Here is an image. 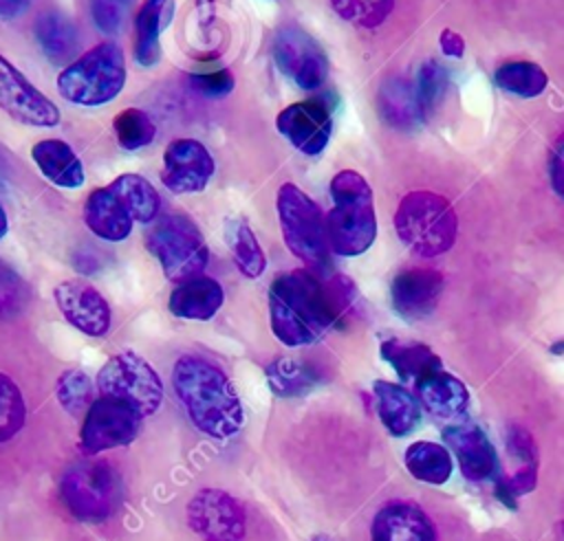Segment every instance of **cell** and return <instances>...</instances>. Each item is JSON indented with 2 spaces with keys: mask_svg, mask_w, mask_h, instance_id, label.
<instances>
[{
  "mask_svg": "<svg viewBox=\"0 0 564 541\" xmlns=\"http://www.w3.org/2000/svg\"><path fill=\"white\" fill-rule=\"evenodd\" d=\"M355 288L346 277L322 281L313 270L282 273L269 286V319L273 334L289 347L317 341L344 319Z\"/></svg>",
  "mask_w": 564,
  "mask_h": 541,
  "instance_id": "obj_1",
  "label": "cell"
},
{
  "mask_svg": "<svg viewBox=\"0 0 564 541\" xmlns=\"http://www.w3.org/2000/svg\"><path fill=\"white\" fill-rule=\"evenodd\" d=\"M172 387L198 431L223 440L242 427V405L231 380L207 358L181 356L172 369Z\"/></svg>",
  "mask_w": 564,
  "mask_h": 541,
  "instance_id": "obj_2",
  "label": "cell"
},
{
  "mask_svg": "<svg viewBox=\"0 0 564 541\" xmlns=\"http://www.w3.org/2000/svg\"><path fill=\"white\" fill-rule=\"evenodd\" d=\"M330 196L333 209L324 216L328 249L344 257L361 255L377 235L372 191L366 178L352 169H344L333 176Z\"/></svg>",
  "mask_w": 564,
  "mask_h": 541,
  "instance_id": "obj_3",
  "label": "cell"
},
{
  "mask_svg": "<svg viewBox=\"0 0 564 541\" xmlns=\"http://www.w3.org/2000/svg\"><path fill=\"white\" fill-rule=\"evenodd\" d=\"M399 240L421 257H436L456 242L458 220L447 198L434 191H410L394 213Z\"/></svg>",
  "mask_w": 564,
  "mask_h": 541,
  "instance_id": "obj_4",
  "label": "cell"
},
{
  "mask_svg": "<svg viewBox=\"0 0 564 541\" xmlns=\"http://www.w3.org/2000/svg\"><path fill=\"white\" fill-rule=\"evenodd\" d=\"M126 55L115 42H101L57 75L59 95L75 106L110 103L126 86Z\"/></svg>",
  "mask_w": 564,
  "mask_h": 541,
  "instance_id": "obj_5",
  "label": "cell"
},
{
  "mask_svg": "<svg viewBox=\"0 0 564 541\" xmlns=\"http://www.w3.org/2000/svg\"><path fill=\"white\" fill-rule=\"evenodd\" d=\"M59 497L73 517L82 521H104L115 515L123 501V479L112 464L88 455L64 471Z\"/></svg>",
  "mask_w": 564,
  "mask_h": 541,
  "instance_id": "obj_6",
  "label": "cell"
},
{
  "mask_svg": "<svg viewBox=\"0 0 564 541\" xmlns=\"http://www.w3.org/2000/svg\"><path fill=\"white\" fill-rule=\"evenodd\" d=\"M278 216L286 249L311 270H326L330 266V249L319 205L297 185L284 183L278 191Z\"/></svg>",
  "mask_w": 564,
  "mask_h": 541,
  "instance_id": "obj_7",
  "label": "cell"
},
{
  "mask_svg": "<svg viewBox=\"0 0 564 541\" xmlns=\"http://www.w3.org/2000/svg\"><path fill=\"white\" fill-rule=\"evenodd\" d=\"M148 251L159 260L170 281L200 275L209 262V249L200 229L183 213L161 216L145 233Z\"/></svg>",
  "mask_w": 564,
  "mask_h": 541,
  "instance_id": "obj_8",
  "label": "cell"
},
{
  "mask_svg": "<svg viewBox=\"0 0 564 541\" xmlns=\"http://www.w3.org/2000/svg\"><path fill=\"white\" fill-rule=\"evenodd\" d=\"M99 396L121 400L141 416L154 413L163 402V383L154 367L137 352L123 350L110 356L97 374Z\"/></svg>",
  "mask_w": 564,
  "mask_h": 541,
  "instance_id": "obj_9",
  "label": "cell"
},
{
  "mask_svg": "<svg viewBox=\"0 0 564 541\" xmlns=\"http://www.w3.org/2000/svg\"><path fill=\"white\" fill-rule=\"evenodd\" d=\"M141 413L130 405L99 396L84 413L79 431V449L84 455L128 446L141 431Z\"/></svg>",
  "mask_w": 564,
  "mask_h": 541,
  "instance_id": "obj_10",
  "label": "cell"
},
{
  "mask_svg": "<svg viewBox=\"0 0 564 541\" xmlns=\"http://www.w3.org/2000/svg\"><path fill=\"white\" fill-rule=\"evenodd\" d=\"M187 526L200 541H240L247 519L242 506L229 493L203 488L187 504Z\"/></svg>",
  "mask_w": 564,
  "mask_h": 541,
  "instance_id": "obj_11",
  "label": "cell"
},
{
  "mask_svg": "<svg viewBox=\"0 0 564 541\" xmlns=\"http://www.w3.org/2000/svg\"><path fill=\"white\" fill-rule=\"evenodd\" d=\"M273 62L302 90L319 88L328 75V59L322 46L297 26H284L275 33Z\"/></svg>",
  "mask_w": 564,
  "mask_h": 541,
  "instance_id": "obj_12",
  "label": "cell"
},
{
  "mask_svg": "<svg viewBox=\"0 0 564 541\" xmlns=\"http://www.w3.org/2000/svg\"><path fill=\"white\" fill-rule=\"evenodd\" d=\"M0 110L13 121L33 128H53L59 123V108L40 92L7 57L0 55Z\"/></svg>",
  "mask_w": 564,
  "mask_h": 541,
  "instance_id": "obj_13",
  "label": "cell"
},
{
  "mask_svg": "<svg viewBox=\"0 0 564 541\" xmlns=\"http://www.w3.org/2000/svg\"><path fill=\"white\" fill-rule=\"evenodd\" d=\"M214 158L196 139H174L163 152L161 183L172 194H198L214 176Z\"/></svg>",
  "mask_w": 564,
  "mask_h": 541,
  "instance_id": "obj_14",
  "label": "cell"
},
{
  "mask_svg": "<svg viewBox=\"0 0 564 541\" xmlns=\"http://www.w3.org/2000/svg\"><path fill=\"white\" fill-rule=\"evenodd\" d=\"M53 295L64 319L79 332L104 336L110 330V306L88 281L66 279L55 286Z\"/></svg>",
  "mask_w": 564,
  "mask_h": 541,
  "instance_id": "obj_15",
  "label": "cell"
},
{
  "mask_svg": "<svg viewBox=\"0 0 564 541\" xmlns=\"http://www.w3.org/2000/svg\"><path fill=\"white\" fill-rule=\"evenodd\" d=\"M275 125L280 134L306 156H315L326 147L333 128L330 110L317 99L291 103L278 114Z\"/></svg>",
  "mask_w": 564,
  "mask_h": 541,
  "instance_id": "obj_16",
  "label": "cell"
},
{
  "mask_svg": "<svg viewBox=\"0 0 564 541\" xmlns=\"http://www.w3.org/2000/svg\"><path fill=\"white\" fill-rule=\"evenodd\" d=\"M443 438L467 479L480 482L496 475V449L476 422H452L443 429Z\"/></svg>",
  "mask_w": 564,
  "mask_h": 541,
  "instance_id": "obj_17",
  "label": "cell"
},
{
  "mask_svg": "<svg viewBox=\"0 0 564 541\" xmlns=\"http://www.w3.org/2000/svg\"><path fill=\"white\" fill-rule=\"evenodd\" d=\"M443 292V275L432 268H405L392 279V308L405 321L432 314Z\"/></svg>",
  "mask_w": 564,
  "mask_h": 541,
  "instance_id": "obj_18",
  "label": "cell"
},
{
  "mask_svg": "<svg viewBox=\"0 0 564 541\" xmlns=\"http://www.w3.org/2000/svg\"><path fill=\"white\" fill-rule=\"evenodd\" d=\"M370 537L372 541H436V530L419 506L397 501L379 508Z\"/></svg>",
  "mask_w": 564,
  "mask_h": 541,
  "instance_id": "obj_19",
  "label": "cell"
},
{
  "mask_svg": "<svg viewBox=\"0 0 564 541\" xmlns=\"http://www.w3.org/2000/svg\"><path fill=\"white\" fill-rule=\"evenodd\" d=\"M84 222L101 240L121 242L132 231V216L110 185L97 187L84 202Z\"/></svg>",
  "mask_w": 564,
  "mask_h": 541,
  "instance_id": "obj_20",
  "label": "cell"
},
{
  "mask_svg": "<svg viewBox=\"0 0 564 541\" xmlns=\"http://www.w3.org/2000/svg\"><path fill=\"white\" fill-rule=\"evenodd\" d=\"M225 301L223 286L207 275H194L181 284L170 295L167 308L178 319L207 321L212 319Z\"/></svg>",
  "mask_w": 564,
  "mask_h": 541,
  "instance_id": "obj_21",
  "label": "cell"
},
{
  "mask_svg": "<svg viewBox=\"0 0 564 541\" xmlns=\"http://www.w3.org/2000/svg\"><path fill=\"white\" fill-rule=\"evenodd\" d=\"M414 387L419 405H423L432 416L441 420H456L469 407L467 387L443 369L423 376L419 383H414Z\"/></svg>",
  "mask_w": 564,
  "mask_h": 541,
  "instance_id": "obj_22",
  "label": "cell"
},
{
  "mask_svg": "<svg viewBox=\"0 0 564 541\" xmlns=\"http://www.w3.org/2000/svg\"><path fill=\"white\" fill-rule=\"evenodd\" d=\"M31 158L55 187L77 189L84 185V165L66 141L42 139L31 147Z\"/></svg>",
  "mask_w": 564,
  "mask_h": 541,
  "instance_id": "obj_23",
  "label": "cell"
},
{
  "mask_svg": "<svg viewBox=\"0 0 564 541\" xmlns=\"http://www.w3.org/2000/svg\"><path fill=\"white\" fill-rule=\"evenodd\" d=\"M174 0H143L134 15V59L150 68L161 59V33L170 24Z\"/></svg>",
  "mask_w": 564,
  "mask_h": 541,
  "instance_id": "obj_24",
  "label": "cell"
},
{
  "mask_svg": "<svg viewBox=\"0 0 564 541\" xmlns=\"http://www.w3.org/2000/svg\"><path fill=\"white\" fill-rule=\"evenodd\" d=\"M372 394L377 400V413L392 435H405L416 427L421 418L419 400L405 387L388 380H375Z\"/></svg>",
  "mask_w": 564,
  "mask_h": 541,
  "instance_id": "obj_25",
  "label": "cell"
},
{
  "mask_svg": "<svg viewBox=\"0 0 564 541\" xmlns=\"http://www.w3.org/2000/svg\"><path fill=\"white\" fill-rule=\"evenodd\" d=\"M35 40L42 53L57 64H70L79 46L75 22L62 11L46 9L35 20Z\"/></svg>",
  "mask_w": 564,
  "mask_h": 541,
  "instance_id": "obj_26",
  "label": "cell"
},
{
  "mask_svg": "<svg viewBox=\"0 0 564 541\" xmlns=\"http://www.w3.org/2000/svg\"><path fill=\"white\" fill-rule=\"evenodd\" d=\"M377 108L381 119L397 130H414L425 119L414 92V84L401 77L383 81L377 95Z\"/></svg>",
  "mask_w": 564,
  "mask_h": 541,
  "instance_id": "obj_27",
  "label": "cell"
},
{
  "mask_svg": "<svg viewBox=\"0 0 564 541\" xmlns=\"http://www.w3.org/2000/svg\"><path fill=\"white\" fill-rule=\"evenodd\" d=\"M381 356L394 367V372L403 380L410 383H419L423 376L443 369L441 358L423 343L388 339L381 343Z\"/></svg>",
  "mask_w": 564,
  "mask_h": 541,
  "instance_id": "obj_28",
  "label": "cell"
},
{
  "mask_svg": "<svg viewBox=\"0 0 564 541\" xmlns=\"http://www.w3.org/2000/svg\"><path fill=\"white\" fill-rule=\"evenodd\" d=\"M110 187L121 198L134 222L150 224L156 220L161 198L148 178L139 174H121L110 183Z\"/></svg>",
  "mask_w": 564,
  "mask_h": 541,
  "instance_id": "obj_29",
  "label": "cell"
},
{
  "mask_svg": "<svg viewBox=\"0 0 564 541\" xmlns=\"http://www.w3.org/2000/svg\"><path fill=\"white\" fill-rule=\"evenodd\" d=\"M405 468L414 479L443 484L452 475V455L436 442H414L405 451Z\"/></svg>",
  "mask_w": 564,
  "mask_h": 541,
  "instance_id": "obj_30",
  "label": "cell"
},
{
  "mask_svg": "<svg viewBox=\"0 0 564 541\" xmlns=\"http://www.w3.org/2000/svg\"><path fill=\"white\" fill-rule=\"evenodd\" d=\"M227 244H229L234 264L245 277L256 279L264 273V266H267L264 251L245 220L227 222Z\"/></svg>",
  "mask_w": 564,
  "mask_h": 541,
  "instance_id": "obj_31",
  "label": "cell"
},
{
  "mask_svg": "<svg viewBox=\"0 0 564 541\" xmlns=\"http://www.w3.org/2000/svg\"><path fill=\"white\" fill-rule=\"evenodd\" d=\"M494 81L505 92H511L522 99H531V97H538L544 92L549 77L542 70V66H538L533 62H505L496 70Z\"/></svg>",
  "mask_w": 564,
  "mask_h": 541,
  "instance_id": "obj_32",
  "label": "cell"
},
{
  "mask_svg": "<svg viewBox=\"0 0 564 541\" xmlns=\"http://www.w3.org/2000/svg\"><path fill=\"white\" fill-rule=\"evenodd\" d=\"M112 130L119 147L126 152L141 150L150 145L156 136L154 121L150 119L148 112L139 108H123L121 112H117L112 119Z\"/></svg>",
  "mask_w": 564,
  "mask_h": 541,
  "instance_id": "obj_33",
  "label": "cell"
},
{
  "mask_svg": "<svg viewBox=\"0 0 564 541\" xmlns=\"http://www.w3.org/2000/svg\"><path fill=\"white\" fill-rule=\"evenodd\" d=\"M267 378L271 391H275L278 396H300L308 391L317 380L313 369L291 358H278L275 363H271L267 367Z\"/></svg>",
  "mask_w": 564,
  "mask_h": 541,
  "instance_id": "obj_34",
  "label": "cell"
},
{
  "mask_svg": "<svg viewBox=\"0 0 564 541\" xmlns=\"http://www.w3.org/2000/svg\"><path fill=\"white\" fill-rule=\"evenodd\" d=\"M447 88H449L447 70L434 59L423 62L414 81V92H416L423 117H430L441 106V101L447 95Z\"/></svg>",
  "mask_w": 564,
  "mask_h": 541,
  "instance_id": "obj_35",
  "label": "cell"
},
{
  "mask_svg": "<svg viewBox=\"0 0 564 541\" xmlns=\"http://www.w3.org/2000/svg\"><path fill=\"white\" fill-rule=\"evenodd\" d=\"M337 15L357 29H375L390 15L394 0H330Z\"/></svg>",
  "mask_w": 564,
  "mask_h": 541,
  "instance_id": "obj_36",
  "label": "cell"
},
{
  "mask_svg": "<svg viewBox=\"0 0 564 541\" xmlns=\"http://www.w3.org/2000/svg\"><path fill=\"white\" fill-rule=\"evenodd\" d=\"M55 394L66 413L79 416V413H86V409L90 405L93 383H90L88 374H84L82 369H64L57 378Z\"/></svg>",
  "mask_w": 564,
  "mask_h": 541,
  "instance_id": "obj_37",
  "label": "cell"
},
{
  "mask_svg": "<svg viewBox=\"0 0 564 541\" xmlns=\"http://www.w3.org/2000/svg\"><path fill=\"white\" fill-rule=\"evenodd\" d=\"M24 400L18 385L0 374V442L11 440L24 424Z\"/></svg>",
  "mask_w": 564,
  "mask_h": 541,
  "instance_id": "obj_38",
  "label": "cell"
},
{
  "mask_svg": "<svg viewBox=\"0 0 564 541\" xmlns=\"http://www.w3.org/2000/svg\"><path fill=\"white\" fill-rule=\"evenodd\" d=\"M29 301V286L4 260H0V319H13Z\"/></svg>",
  "mask_w": 564,
  "mask_h": 541,
  "instance_id": "obj_39",
  "label": "cell"
},
{
  "mask_svg": "<svg viewBox=\"0 0 564 541\" xmlns=\"http://www.w3.org/2000/svg\"><path fill=\"white\" fill-rule=\"evenodd\" d=\"M132 0H90V13L99 31L119 33L126 24Z\"/></svg>",
  "mask_w": 564,
  "mask_h": 541,
  "instance_id": "obj_40",
  "label": "cell"
},
{
  "mask_svg": "<svg viewBox=\"0 0 564 541\" xmlns=\"http://www.w3.org/2000/svg\"><path fill=\"white\" fill-rule=\"evenodd\" d=\"M189 86L205 97H225L234 90V75L227 68L189 75Z\"/></svg>",
  "mask_w": 564,
  "mask_h": 541,
  "instance_id": "obj_41",
  "label": "cell"
},
{
  "mask_svg": "<svg viewBox=\"0 0 564 541\" xmlns=\"http://www.w3.org/2000/svg\"><path fill=\"white\" fill-rule=\"evenodd\" d=\"M549 176L553 191L564 200V139L553 147L549 158Z\"/></svg>",
  "mask_w": 564,
  "mask_h": 541,
  "instance_id": "obj_42",
  "label": "cell"
},
{
  "mask_svg": "<svg viewBox=\"0 0 564 541\" xmlns=\"http://www.w3.org/2000/svg\"><path fill=\"white\" fill-rule=\"evenodd\" d=\"M509 449L518 457H522L527 464H535V453H533V442L522 429H511L509 431Z\"/></svg>",
  "mask_w": 564,
  "mask_h": 541,
  "instance_id": "obj_43",
  "label": "cell"
},
{
  "mask_svg": "<svg viewBox=\"0 0 564 541\" xmlns=\"http://www.w3.org/2000/svg\"><path fill=\"white\" fill-rule=\"evenodd\" d=\"M441 51L447 55V57H463L465 55V40L452 31V29H445L441 33Z\"/></svg>",
  "mask_w": 564,
  "mask_h": 541,
  "instance_id": "obj_44",
  "label": "cell"
},
{
  "mask_svg": "<svg viewBox=\"0 0 564 541\" xmlns=\"http://www.w3.org/2000/svg\"><path fill=\"white\" fill-rule=\"evenodd\" d=\"M31 0H0V18H15L24 13Z\"/></svg>",
  "mask_w": 564,
  "mask_h": 541,
  "instance_id": "obj_45",
  "label": "cell"
},
{
  "mask_svg": "<svg viewBox=\"0 0 564 541\" xmlns=\"http://www.w3.org/2000/svg\"><path fill=\"white\" fill-rule=\"evenodd\" d=\"M196 9H198L200 26L207 29L214 20V0H196Z\"/></svg>",
  "mask_w": 564,
  "mask_h": 541,
  "instance_id": "obj_46",
  "label": "cell"
},
{
  "mask_svg": "<svg viewBox=\"0 0 564 541\" xmlns=\"http://www.w3.org/2000/svg\"><path fill=\"white\" fill-rule=\"evenodd\" d=\"M7 231H9V218H7V213H4V209L0 205V240L7 235Z\"/></svg>",
  "mask_w": 564,
  "mask_h": 541,
  "instance_id": "obj_47",
  "label": "cell"
},
{
  "mask_svg": "<svg viewBox=\"0 0 564 541\" xmlns=\"http://www.w3.org/2000/svg\"><path fill=\"white\" fill-rule=\"evenodd\" d=\"M311 541H330V539H326V537H322V534H317V537H313Z\"/></svg>",
  "mask_w": 564,
  "mask_h": 541,
  "instance_id": "obj_48",
  "label": "cell"
}]
</instances>
